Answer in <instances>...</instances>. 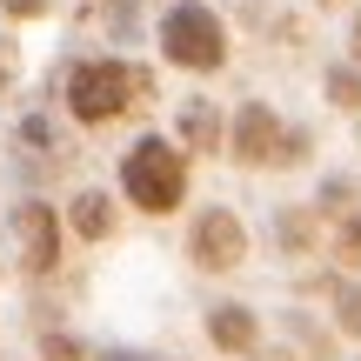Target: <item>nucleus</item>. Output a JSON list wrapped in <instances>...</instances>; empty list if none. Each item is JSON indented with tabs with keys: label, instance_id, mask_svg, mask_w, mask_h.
Masks as SVG:
<instances>
[{
	"label": "nucleus",
	"instance_id": "1",
	"mask_svg": "<svg viewBox=\"0 0 361 361\" xmlns=\"http://www.w3.org/2000/svg\"><path fill=\"white\" fill-rule=\"evenodd\" d=\"M121 194L141 214H174L188 201V154H180V141H168V134L134 141L128 161H121Z\"/></svg>",
	"mask_w": 361,
	"mask_h": 361
},
{
	"label": "nucleus",
	"instance_id": "2",
	"mask_svg": "<svg viewBox=\"0 0 361 361\" xmlns=\"http://www.w3.org/2000/svg\"><path fill=\"white\" fill-rule=\"evenodd\" d=\"M161 54H168L174 67H188V74L228 67V27H221V13L201 7V0L168 7V20H161Z\"/></svg>",
	"mask_w": 361,
	"mask_h": 361
},
{
	"label": "nucleus",
	"instance_id": "3",
	"mask_svg": "<svg viewBox=\"0 0 361 361\" xmlns=\"http://www.w3.org/2000/svg\"><path fill=\"white\" fill-rule=\"evenodd\" d=\"M134 101H141V74H134L128 61H87L67 80V107H74V121H87V128L121 121Z\"/></svg>",
	"mask_w": 361,
	"mask_h": 361
},
{
	"label": "nucleus",
	"instance_id": "4",
	"mask_svg": "<svg viewBox=\"0 0 361 361\" xmlns=\"http://www.w3.org/2000/svg\"><path fill=\"white\" fill-rule=\"evenodd\" d=\"M221 147H228L241 168L301 161V134H288V128H281V114H274V107H261V101L234 107V121H228V134H221Z\"/></svg>",
	"mask_w": 361,
	"mask_h": 361
},
{
	"label": "nucleus",
	"instance_id": "5",
	"mask_svg": "<svg viewBox=\"0 0 361 361\" xmlns=\"http://www.w3.org/2000/svg\"><path fill=\"white\" fill-rule=\"evenodd\" d=\"M188 261L201 274H234L247 261V221L234 214V207H207V214H194L188 228Z\"/></svg>",
	"mask_w": 361,
	"mask_h": 361
},
{
	"label": "nucleus",
	"instance_id": "6",
	"mask_svg": "<svg viewBox=\"0 0 361 361\" xmlns=\"http://www.w3.org/2000/svg\"><path fill=\"white\" fill-rule=\"evenodd\" d=\"M13 241H20V268L27 274H54L67 255V221L54 201H20L13 207Z\"/></svg>",
	"mask_w": 361,
	"mask_h": 361
},
{
	"label": "nucleus",
	"instance_id": "7",
	"mask_svg": "<svg viewBox=\"0 0 361 361\" xmlns=\"http://www.w3.org/2000/svg\"><path fill=\"white\" fill-rule=\"evenodd\" d=\"M207 341H214L228 361H247L261 348V322L255 308H241V301H221V308H207Z\"/></svg>",
	"mask_w": 361,
	"mask_h": 361
},
{
	"label": "nucleus",
	"instance_id": "8",
	"mask_svg": "<svg viewBox=\"0 0 361 361\" xmlns=\"http://www.w3.org/2000/svg\"><path fill=\"white\" fill-rule=\"evenodd\" d=\"M67 228L80 234V241H107V234H114V201H107L101 188H80L74 201H67Z\"/></svg>",
	"mask_w": 361,
	"mask_h": 361
},
{
	"label": "nucleus",
	"instance_id": "9",
	"mask_svg": "<svg viewBox=\"0 0 361 361\" xmlns=\"http://www.w3.org/2000/svg\"><path fill=\"white\" fill-rule=\"evenodd\" d=\"M328 255H335L348 274H361V207H341V214H335V228H328Z\"/></svg>",
	"mask_w": 361,
	"mask_h": 361
},
{
	"label": "nucleus",
	"instance_id": "10",
	"mask_svg": "<svg viewBox=\"0 0 361 361\" xmlns=\"http://www.w3.org/2000/svg\"><path fill=\"white\" fill-rule=\"evenodd\" d=\"M214 107H188V121H180V147H221L214 141Z\"/></svg>",
	"mask_w": 361,
	"mask_h": 361
},
{
	"label": "nucleus",
	"instance_id": "11",
	"mask_svg": "<svg viewBox=\"0 0 361 361\" xmlns=\"http://www.w3.org/2000/svg\"><path fill=\"white\" fill-rule=\"evenodd\" d=\"M328 101L355 114V107H361V67H335V74H328Z\"/></svg>",
	"mask_w": 361,
	"mask_h": 361
},
{
	"label": "nucleus",
	"instance_id": "12",
	"mask_svg": "<svg viewBox=\"0 0 361 361\" xmlns=\"http://www.w3.org/2000/svg\"><path fill=\"white\" fill-rule=\"evenodd\" d=\"M335 328L348 341H361V288H341V295H335Z\"/></svg>",
	"mask_w": 361,
	"mask_h": 361
},
{
	"label": "nucleus",
	"instance_id": "13",
	"mask_svg": "<svg viewBox=\"0 0 361 361\" xmlns=\"http://www.w3.org/2000/svg\"><path fill=\"white\" fill-rule=\"evenodd\" d=\"M47 0H7V13H40Z\"/></svg>",
	"mask_w": 361,
	"mask_h": 361
},
{
	"label": "nucleus",
	"instance_id": "14",
	"mask_svg": "<svg viewBox=\"0 0 361 361\" xmlns=\"http://www.w3.org/2000/svg\"><path fill=\"white\" fill-rule=\"evenodd\" d=\"M355 67H361V27H355Z\"/></svg>",
	"mask_w": 361,
	"mask_h": 361
},
{
	"label": "nucleus",
	"instance_id": "15",
	"mask_svg": "<svg viewBox=\"0 0 361 361\" xmlns=\"http://www.w3.org/2000/svg\"><path fill=\"white\" fill-rule=\"evenodd\" d=\"M322 7H341V0H322Z\"/></svg>",
	"mask_w": 361,
	"mask_h": 361
}]
</instances>
